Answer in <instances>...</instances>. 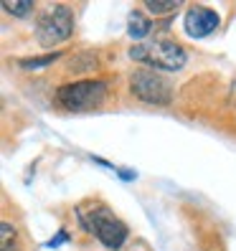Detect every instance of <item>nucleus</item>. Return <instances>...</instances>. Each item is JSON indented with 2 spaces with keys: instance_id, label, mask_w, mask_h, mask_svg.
<instances>
[{
  "instance_id": "ddd939ff",
  "label": "nucleus",
  "mask_w": 236,
  "mask_h": 251,
  "mask_svg": "<svg viewBox=\"0 0 236 251\" xmlns=\"http://www.w3.org/2000/svg\"><path fill=\"white\" fill-rule=\"evenodd\" d=\"M64 241H69V233H66V231H58V233L53 236V239H51L46 246H49V249H58V246H61Z\"/></svg>"
},
{
  "instance_id": "6e6552de",
  "label": "nucleus",
  "mask_w": 236,
  "mask_h": 251,
  "mask_svg": "<svg viewBox=\"0 0 236 251\" xmlns=\"http://www.w3.org/2000/svg\"><path fill=\"white\" fill-rule=\"evenodd\" d=\"M18 249V233L10 221H0V251H16Z\"/></svg>"
},
{
  "instance_id": "9b49d317",
  "label": "nucleus",
  "mask_w": 236,
  "mask_h": 251,
  "mask_svg": "<svg viewBox=\"0 0 236 251\" xmlns=\"http://www.w3.org/2000/svg\"><path fill=\"white\" fill-rule=\"evenodd\" d=\"M56 58H61V51H53V53H46V56H36V58H23L21 66L23 69H41V66L53 64Z\"/></svg>"
},
{
  "instance_id": "423d86ee",
  "label": "nucleus",
  "mask_w": 236,
  "mask_h": 251,
  "mask_svg": "<svg viewBox=\"0 0 236 251\" xmlns=\"http://www.w3.org/2000/svg\"><path fill=\"white\" fill-rule=\"evenodd\" d=\"M218 13L211 10V8H206V5H190L185 10V33L190 38H203V36H209L213 33L216 28H218Z\"/></svg>"
},
{
  "instance_id": "f257e3e1",
  "label": "nucleus",
  "mask_w": 236,
  "mask_h": 251,
  "mask_svg": "<svg viewBox=\"0 0 236 251\" xmlns=\"http://www.w3.org/2000/svg\"><path fill=\"white\" fill-rule=\"evenodd\" d=\"M130 58L155 71H181L188 61V53L175 41H142L130 49Z\"/></svg>"
},
{
  "instance_id": "9d476101",
  "label": "nucleus",
  "mask_w": 236,
  "mask_h": 251,
  "mask_svg": "<svg viewBox=\"0 0 236 251\" xmlns=\"http://www.w3.org/2000/svg\"><path fill=\"white\" fill-rule=\"evenodd\" d=\"M145 8L155 16H168L181 8V0H145Z\"/></svg>"
},
{
  "instance_id": "1a4fd4ad",
  "label": "nucleus",
  "mask_w": 236,
  "mask_h": 251,
  "mask_svg": "<svg viewBox=\"0 0 236 251\" xmlns=\"http://www.w3.org/2000/svg\"><path fill=\"white\" fill-rule=\"evenodd\" d=\"M97 53L94 51H81V53H77L71 58V64H69V69L71 71H77V74H81V71H92V69H97Z\"/></svg>"
},
{
  "instance_id": "7ed1b4c3",
  "label": "nucleus",
  "mask_w": 236,
  "mask_h": 251,
  "mask_svg": "<svg viewBox=\"0 0 236 251\" xmlns=\"http://www.w3.org/2000/svg\"><path fill=\"white\" fill-rule=\"evenodd\" d=\"M74 33V10L64 3L49 5L46 10L41 13V18L36 23V36L41 46H58V43L69 41Z\"/></svg>"
},
{
  "instance_id": "39448f33",
  "label": "nucleus",
  "mask_w": 236,
  "mask_h": 251,
  "mask_svg": "<svg viewBox=\"0 0 236 251\" xmlns=\"http://www.w3.org/2000/svg\"><path fill=\"white\" fill-rule=\"evenodd\" d=\"M130 89L140 101L145 104H157V107H168L173 101V86L170 81L157 74L155 69H137L130 74Z\"/></svg>"
},
{
  "instance_id": "f8f14e48",
  "label": "nucleus",
  "mask_w": 236,
  "mask_h": 251,
  "mask_svg": "<svg viewBox=\"0 0 236 251\" xmlns=\"http://www.w3.org/2000/svg\"><path fill=\"white\" fill-rule=\"evenodd\" d=\"M3 10L13 13V16H18V18H26L28 13L33 10V3L31 0H13V3H3Z\"/></svg>"
},
{
  "instance_id": "f03ea898",
  "label": "nucleus",
  "mask_w": 236,
  "mask_h": 251,
  "mask_svg": "<svg viewBox=\"0 0 236 251\" xmlns=\"http://www.w3.org/2000/svg\"><path fill=\"white\" fill-rule=\"evenodd\" d=\"M77 218H79V226L84 231L94 233L107 249H122V244L127 241V226L120 218H114V213L105 208V205H92L89 213L79 208Z\"/></svg>"
},
{
  "instance_id": "20e7f679",
  "label": "nucleus",
  "mask_w": 236,
  "mask_h": 251,
  "mask_svg": "<svg viewBox=\"0 0 236 251\" xmlns=\"http://www.w3.org/2000/svg\"><path fill=\"white\" fill-rule=\"evenodd\" d=\"M107 97V84L99 79H86V81H74V84H64L56 92V101L69 112H84L99 107Z\"/></svg>"
},
{
  "instance_id": "4468645a",
  "label": "nucleus",
  "mask_w": 236,
  "mask_h": 251,
  "mask_svg": "<svg viewBox=\"0 0 236 251\" xmlns=\"http://www.w3.org/2000/svg\"><path fill=\"white\" fill-rule=\"evenodd\" d=\"M120 175H122L125 180H132V178H135V173H130V170H120Z\"/></svg>"
},
{
  "instance_id": "0eeeda50",
  "label": "nucleus",
  "mask_w": 236,
  "mask_h": 251,
  "mask_svg": "<svg viewBox=\"0 0 236 251\" xmlns=\"http://www.w3.org/2000/svg\"><path fill=\"white\" fill-rule=\"evenodd\" d=\"M150 28H153V23L147 21L145 13H140V10L130 13V21H127V33H130L132 38H135V41H142L147 33H150Z\"/></svg>"
}]
</instances>
